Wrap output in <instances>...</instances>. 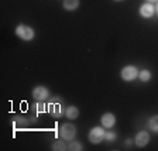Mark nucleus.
Masks as SVG:
<instances>
[{
    "label": "nucleus",
    "instance_id": "nucleus-19",
    "mask_svg": "<svg viewBox=\"0 0 158 151\" xmlns=\"http://www.w3.org/2000/svg\"><path fill=\"white\" fill-rule=\"evenodd\" d=\"M114 2H122V0H114Z\"/></svg>",
    "mask_w": 158,
    "mask_h": 151
},
{
    "label": "nucleus",
    "instance_id": "nucleus-7",
    "mask_svg": "<svg viewBox=\"0 0 158 151\" xmlns=\"http://www.w3.org/2000/svg\"><path fill=\"white\" fill-rule=\"evenodd\" d=\"M155 13V7L152 6V3H144L140 6V16L143 19H151Z\"/></svg>",
    "mask_w": 158,
    "mask_h": 151
},
{
    "label": "nucleus",
    "instance_id": "nucleus-20",
    "mask_svg": "<svg viewBox=\"0 0 158 151\" xmlns=\"http://www.w3.org/2000/svg\"><path fill=\"white\" fill-rule=\"evenodd\" d=\"M155 10H157V13H158V6H157V9H155Z\"/></svg>",
    "mask_w": 158,
    "mask_h": 151
},
{
    "label": "nucleus",
    "instance_id": "nucleus-6",
    "mask_svg": "<svg viewBox=\"0 0 158 151\" xmlns=\"http://www.w3.org/2000/svg\"><path fill=\"white\" fill-rule=\"evenodd\" d=\"M49 96V90L45 88V86H35L33 89V98L37 102H44L47 100Z\"/></svg>",
    "mask_w": 158,
    "mask_h": 151
},
{
    "label": "nucleus",
    "instance_id": "nucleus-10",
    "mask_svg": "<svg viewBox=\"0 0 158 151\" xmlns=\"http://www.w3.org/2000/svg\"><path fill=\"white\" fill-rule=\"evenodd\" d=\"M79 4H81L79 0H64L62 6H64V9L68 10V11H75L79 7Z\"/></svg>",
    "mask_w": 158,
    "mask_h": 151
},
{
    "label": "nucleus",
    "instance_id": "nucleus-11",
    "mask_svg": "<svg viewBox=\"0 0 158 151\" xmlns=\"http://www.w3.org/2000/svg\"><path fill=\"white\" fill-rule=\"evenodd\" d=\"M65 116L69 119V120H75V119H78V116H79V109L76 107V106H69V107H66V110H65Z\"/></svg>",
    "mask_w": 158,
    "mask_h": 151
},
{
    "label": "nucleus",
    "instance_id": "nucleus-13",
    "mask_svg": "<svg viewBox=\"0 0 158 151\" xmlns=\"http://www.w3.org/2000/svg\"><path fill=\"white\" fill-rule=\"evenodd\" d=\"M138 78H140L141 82H148V81L151 79V72H150L148 69H143V71L138 72Z\"/></svg>",
    "mask_w": 158,
    "mask_h": 151
},
{
    "label": "nucleus",
    "instance_id": "nucleus-5",
    "mask_svg": "<svg viewBox=\"0 0 158 151\" xmlns=\"http://www.w3.org/2000/svg\"><path fill=\"white\" fill-rule=\"evenodd\" d=\"M138 72H140V71H138L134 65H127L122 69L120 75H122L123 81H126V82H131V81H134V79L137 78Z\"/></svg>",
    "mask_w": 158,
    "mask_h": 151
},
{
    "label": "nucleus",
    "instance_id": "nucleus-1",
    "mask_svg": "<svg viewBox=\"0 0 158 151\" xmlns=\"http://www.w3.org/2000/svg\"><path fill=\"white\" fill-rule=\"evenodd\" d=\"M16 36L21 38L23 41H31L35 37V31L31 27L26 26V24H20L16 27Z\"/></svg>",
    "mask_w": 158,
    "mask_h": 151
},
{
    "label": "nucleus",
    "instance_id": "nucleus-3",
    "mask_svg": "<svg viewBox=\"0 0 158 151\" xmlns=\"http://www.w3.org/2000/svg\"><path fill=\"white\" fill-rule=\"evenodd\" d=\"M59 136L62 140H68V141H72L76 136V127L71 123H65L59 127Z\"/></svg>",
    "mask_w": 158,
    "mask_h": 151
},
{
    "label": "nucleus",
    "instance_id": "nucleus-8",
    "mask_svg": "<svg viewBox=\"0 0 158 151\" xmlns=\"http://www.w3.org/2000/svg\"><path fill=\"white\" fill-rule=\"evenodd\" d=\"M134 143H135V145L140 148L145 147V145L150 143V134H148L147 132L137 133V136H135V138H134Z\"/></svg>",
    "mask_w": 158,
    "mask_h": 151
},
{
    "label": "nucleus",
    "instance_id": "nucleus-18",
    "mask_svg": "<svg viewBox=\"0 0 158 151\" xmlns=\"http://www.w3.org/2000/svg\"><path fill=\"white\" fill-rule=\"evenodd\" d=\"M147 2H148V3H157L158 0H147Z\"/></svg>",
    "mask_w": 158,
    "mask_h": 151
},
{
    "label": "nucleus",
    "instance_id": "nucleus-17",
    "mask_svg": "<svg viewBox=\"0 0 158 151\" xmlns=\"http://www.w3.org/2000/svg\"><path fill=\"white\" fill-rule=\"evenodd\" d=\"M45 110H47V107H45V106H43V105H37V106H35V112H37V113L45 112Z\"/></svg>",
    "mask_w": 158,
    "mask_h": 151
},
{
    "label": "nucleus",
    "instance_id": "nucleus-12",
    "mask_svg": "<svg viewBox=\"0 0 158 151\" xmlns=\"http://www.w3.org/2000/svg\"><path fill=\"white\" fill-rule=\"evenodd\" d=\"M148 127H150L151 132L158 133V115L152 116V117L148 120Z\"/></svg>",
    "mask_w": 158,
    "mask_h": 151
},
{
    "label": "nucleus",
    "instance_id": "nucleus-14",
    "mask_svg": "<svg viewBox=\"0 0 158 151\" xmlns=\"http://www.w3.org/2000/svg\"><path fill=\"white\" fill-rule=\"evenodd\" d=\"M51 150H54V151H56V150H58V151H64V150H68V145H65V143H64V141H54Z\"/></svg>",
    "mask_w": 158,
    "mask_h": 151
},
{
    "label": "nucleus",
    "instance_id": "nucleus-15",
    "mask_svg": "<svg viewBox=\"0 0 158 151\" xmlns=\"http://www.w3.org/2000/svg\"><path fill=\"white\" fill-rule=\"evenodd\" d=\"M68 150H72V151H82L83 150V145L78 141H71L68 145Z\"/></svg>",
    "mask_w": 158,
    "mask_h": 151
},
{
    "label": "nucleus",
    "instance_id": "nucleus-4",
    "mask_svg": "<svg viewBox=\"0 0 158 151\" xmlns=\"http://www.w3.org/2000/svg\"><path fill=\"white\" fill-rule=\"evenodd\" d=\"M105 130H103V126H96L93 127L90 132H89V141L92 143V144H99V143H102L105 140Z\"/></svg>",
    "mask_w": 158,
    "mask_h": 151
},
{
    "label": "nucleus",
    "instance_id": "nucleus-16",
    "mask_svg": "<svg viewBox=\"0 0 158 151\" xmlns=\"http://www.w3.org/2000/svg\"><path fill=\"white\" fill-rule=\"evenodd\" d=\"M105 140H106V141H114V140H116V133L107 132L105 134Z\"/></svg>",
    "mask_w": 158,
    "mask_h": 151
},
{
    "label": "nucleus",
    "instance_id": "nucleus-9",
    "mask_svg": "<svg viewBox=\"0 0 158 151\" xmlns=\"http://www.w3.org/2000/svg\"><path fill=\"white\" fill-rule=\"evenodd\" d=\"M100 123L105 128H112L116 124V116L113 113H105V115L100 117Z\"/></svg>",
    "mask_w": 158,
    "mask_h": 151
},
{
    "label": "nucleus",
    "instance_id": "nucleus-2",
    "mask_svg": "<svg viewBox=\"0 0 158 151\" xmlns=\"http://www.w3.org/2000/svg\"><path fill=\"white\" fill-rule=\"evenodd\" d=\"M47 112L52 116V117H55V119L61 117L62 113H64L62 105H61V99H56V98L51 99V102H49L48 106H47Z\"/></svg>",
    "mask_w": 158,
    "mask_h": 151
}]
</instances>
